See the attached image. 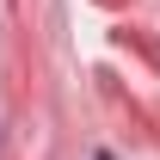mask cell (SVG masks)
Wrapping results in <instances>:
<instances>
[{
  "mask_svg": "<svg viewBox=\"0 0 160 160\" xmlns=\"http://www.w3.org/2000/svg\"><path fill=\"white\" fill-rule=\"evenodd\" d=\"M99 160H111V154H99Z\"/></svg>",
  "mask_w": 160,
  "mask_h": 160,
  "instance_id": "cell-1",
  "label": "cell"
}]
</instances>
